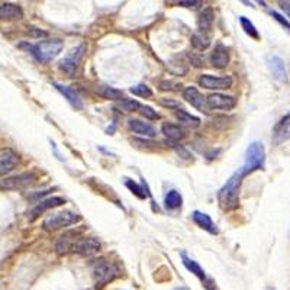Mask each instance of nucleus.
Returning a JSON list of instances; mask_svg holds the SVG:
<instances>
[{
	"mask_svg": "<svg viewBox=\"0 0 290 290\" xmlns=\"http://www.w3.org/2000/svg\"><path fill=\"white\" fill-rule=\"evenodd\" d=\"M244 174L241 172L233 173L227 180V183L222 186V189L218 193V202L219 206L224 211H232L238 206L239 202V187H241V181H242Z\"/></svg>",
	"mask_w": 290,
	"mask_h": 290,
	"instance_id": "f257e3e1",
	"label": "nucleus"
},
{
	"mask_svg": "<svg viewBox=\"0 0 290 290\" xmlns=\"http://www.w3.org/2000/svg\"><path fill=\"white\" fill-rule=\"evenodd\" d=\"M93 280L95 288L102 289L108 283L114 282L116 277L120 276V269L115 261H111L108 258H99L93 263Z\"/></svg>",
	"mask_w": 290,
	"mask_h": 290,
	"instance_id": "f03ea898",
	"label": "nucleus"
},
{
	"mask_svg": "<svg viewBox=\"0 0 290 290\" xmlns=\"http://www.w3.org/2000/svg\"><path fill=\"white\" fill-rule=\"evenodd\" d=\"M264 163H266L264 145L258 141H254L248 145V148L245 151V161H244V166L239 172L244 175H247L255 170H261L264 167Z\"/></svg>",
	"mask_w": 290,
	"mask_h": 290,
	"instance_id": "7ed1b4c3",
	"label": "nucleus"
},
{
	"mask_svg": "<svg viewBox=\"0 0 290 290\" xmlns=\"http://www.w3.org/2000/svg\"><path fill=\"white\" fill-rule=\"evenodd\" d=\"M62 47L64 44L61 39H47V41H41L37 45H29V50L32 51V54L37 57L38 61L47 64L53 61L62 51Z\"/></svg>",
	"mask_w": 290,
	"mask_h": 290,
	"instance_id": "20e7f679",
	"label": "nucleus"
},
{
	"mask_svg": "<svg viewBox=\"0 0 290 290\" xmlns=\"http://www.w3.org/2000/svg\"><path fill=\"white\" fill-rule=\"evenodd\" d=\"M80 221V215L71 211H64V212L54 213L53 216H50L48 219L44 221L42 227L45 231H57L59 228L73 225Z\"/></svg>",
	"mask_w": 290,
	"mask_h": 290,
	"instance_id": "39448f33",
	"label": "nucleus"
},
{
	"mask_svg": "<svg viewBox=\"0 0 290 290\" xmlns=\"http://www.w3.org/2000/svg\"><path fill=\"white\" fill-rule=\"evenodd\" d=\"M84 51H86V45L81 44L76 48H73L65 57L61 59L59 62V70L62 73H65L67 76L73 77L77 71V68L80 67V62L83 59V56H84Z\"/></svg>",
	"mask_w": 290,
	"mask_h": 290,
	"instance_id": "423d86ee",
	"label": "nucleus"
},
{
	"mask_svg": "<svg viewBox=\"0 0 290 290\" xmlns=\"http://www.w3.org/2000/svg\"><path fill=\"white\" fill-rule=\"evenodd\" d=\"M37 180V175L34 173H23L19 175H13L4 180H0V189L3 190H16V189H23L34 183Z\"/></svg>",
	"mask_w": 290,
	"mask_h": 290,
	"instance_id": "0eeeda50",
	"label": "nucleus"
},
{
	"mask_svg": "<svg viewBox=\"0 0 290 290\" xmlns=\"http://www.w3.org/2000/svg\"><path fill=\"white\" fill-rule=\"evenodd\" d=\"M99 250H100V242L96 238H93V236L87 238V236H80V235L76 238L73 248H71L73 252H77L80 255H86V257L96 254Z\"/></svg>",
	"mask_w": 290,
	"mask_h": 290,
	"instance_id": "6e6552de",
	"label": "nucleus"
},
{
	"mask_svg": "<svg viewBox=\"0 0 290 290\" xmlns=\"http://www.w3.org/2000/svg\"><path fill=\"white\" fill-rule=\"evenodd\" d=\"M208 109H219V111H232L236 106V99L233 96H227L222 93H213L206 99Z\"/></svg>",
	"mask_w": 290,
	"mask_h": 290,
	"instance_id": "1a4fd4ad",
	"label": "nucleus"
},
{
	"mask_svg": "<svg viewBox=\"0 0 290 290\" xmlns=\"http://www.w3.org/2000/svg\"><path fill=\"white\" fill-rule=\"evenodd\" d=\"M199 84L209 90H227L232 86V77H213L211 74H205L199 78Z\"/></svg>",
	"mask_w": 290,
	"mask_h": 290,
	"instance_id": "9d476101",
	"label": "nucleus"
},
{
	"mask_svg": "<svg viewBox=\"0 0 290 290\" xmlns=\"http://www.w3.org/2000/svg\"><path fill=\"white\" fill-rule=\"evenodd\" d=\"M183 99L190 103L193 108H196L197 111L203 112V114H208V105H206V99L200 95V92L196 89V87H186L184 92H183Z\"/></svg>",
	"mask_w": 290,
	"mask_h": 290,
	"instance_id": "9b49d317",
	"label": "nucleus"
},
{
	"mask_svg": "<svg viewBox=\"0 0 290 290\" xmlns=\"http://www.w3.org/2000/svg\"><path fill=\"white\" fill-rule=\"evenodd\" d=\"M266 64L274 76L276 80L279 81H288V73H286V65L285 61L277 56H267L266 57Z\"/></svg>",
	"mask_w": 290,
	"mask_h": 290,
	"instance_id": "f8f14e48",
	"label": "nucleus"
},
{
	"mask_svg": "<svg viewBox=\"0 0 290 290\" xmlns=\"http://www.w3.org/2000/svg\"><path fill=\"white\" fill-rule=\"evenodd\" d=\"M288 139H290V114H288L276 125L273 131V138H271L274 145H280Z\"/></svg>",
	"mask_w": 290,
	"mask_h": 290,
	"instance_id": "ddd939ff",
	"label": "nucleus"
},
{
	"mask_svg": "<svg viewBox=\"0 0 290 290\" xmlns=\"http://www.w3.org/2000/svg\"><path fill=\"white\" fill-rule=\"evenodd\" d=\"M19 164V155L13 150L0 151V175L10 173Z\"/></svg>",
	"mask_w": 290,
	"mask_h": 290,
	"instance_id": "4468645a",
	"label": "nucleus"
},
{
	"mask_svg": "<svg viewBox=\"0 0 290 290\" xmlns=\"http://www.w3.org/2000/svg\"><path fill=\"white\" fill-rule=\"evenodd\" d=\"M64 203H65V199H62V197H50V199H47V200L39 202L38 205L32 209V212H31V221L37 219L39 215H42L45 211H48V209H51V208L61 206V205H64Z\"/></svg>",
	"mask_w": 290,
	"mask_h": 290,
	"instance_id": "2eb2a0df",
	"label": "nucleus"
},
{
	"mask_svg": "<svg viewBox=\"0 0 290 290\" xmlns=\"http://www.w3.org/2000/svg\"><path fill=\"white\" fill-rule=\"evenodd\" d=\"M23 18V10L19 4L4 3L0 4V20H19Z\"/></svg>",
	"mask_w": 290,
	"mask_h": 290,
	"instance_id": "dca6fc26",
	"label": "nucleus"
},
{
	"mask_svg": "<svg viewBox=\"0 0 290 290\" xmlns=\"http://www.w3.org/2000/svg\"><path fill=\"white\" fill-rule=\"evenodd\" d=\"M211 62L216 68H225L230 64V53L222 44H218L215 47L212 56H211Z\"/></svg>",
	"mask_w": 290,
	"mask_h": 290,
	"instance_id": "f3484780",
	"label": "nucleus"
},
{
	"mask_svg": "<svg viewBox=\"0 0 290 290\" xmlns=\"http://www.w3.org/2000/svg\"><path fill=\"white\" fill-rule=\"evenodd\" d=\"M128 125H129V128L135 134H138V135L147 136V138H154L157 135V131L154 129V126H151L150 123L142 122L139 119H129L128 120Z\"/></svg>",
	"mask_w": 290,
	"mask_h": 290,
	"instance_id": "a211bd4d",
	"label": "nucleus"
},
{
	"mask_svg": "<svg viewBox=\"0 0 290 290\" xmlns=\"http://www.w3.org/2000/svg\"><path fill=\"white\" fill-rule=\"evenodd\" d=\"M192 218H193V221L200 228L206 230V231L211 232V233H218V228H216V225L213 224V221L211 219V216L208 213H203L200 212V211H194Z\"/></svg>",
	"mask_w": 290,
	"mask_h": 290,
	"instance_id": "6ab92c4d",
	"label": "nucleus"
},
{
	"mask_svg": "<svg viewBox=\"0 0 290 290\" xmlns=\"http://www.w3.org/2000/svg\"><path fill=\"white\" fill-rule=\"evenodd\" d=\"M54 87H56L58 92H59L62 96L65 97L68 102H70V105H73L76 109H81V108H83V103H81V99H80V96H78L76 92H73L70 87L62 86V84H59V83H54Z\"/></svg>",
	"mask_w": 290,
	"mask_h": 290,
	"instance_id": "aec40b11",
	"label": "nucleus"
},
{
	"mask_svg": "<svg viewBox=\"0 0 290 290\" xmlns=\"http://www.w3.org/2000/svg\"><path fill=\"white\" fill-rule=\"evenodd\" d=\"M180 257H181V260H183V264H184V267L187 269L189 271H192L196 277H199L202 282H206V274H205V271H203V269L194 261V260H192V258H189L187 257V254L183 251L181 254H180Z\"/></svg>",
	"mask_w": 290,
	"mask_h": 290,
	"instance_id": "412c9836",
	"label": "nucleus"
},
{
	"mask_svg": "<svg viewBox=\"0 0 290 290\" xmlns=\"http://www.w3.org/2000/svg\"><path fill=\"white\" fill-rule=\"evenodd\" d=\"M213 25V10L211 7H206L200 15H199V32L208 34L211 32Z\"/></svg>",
	"mask_w": 290,
	"mask_h": 290,
	"instance_id": "4be33fe9",
	"label": "nucleus"
},
{
	"mask_svg": "<svg viewBox=\"0 0 290 290\" xmlns=\"http://www.w3.org/2000/svg\"><path fill=\"white\" fill-rule=\"evenodd\" d=\"M163 134L167 136L170 141H180L186 136V132L183 128H180L178 125H173V123H166L163 125Z\"/></svg>",
	"mask_w": 290,
	"mask_h": 290,
	"instance_id": "5701e85b",
	"label": "nucleus"
},
{
	"mask_svg": "<svg viewBox=\"0 0 290 290\" xmlns=\"http://www.w3.org/2000/svg\"><path fill=\"white\" fill-rule=\"evenodd\" d=\"M181 202H183V199H181V196H180V193L177 190H170L169 193L166 194V199H164L166 208L170 209V211L180 208Z\"/></svg>",
	"mask_w": 290,
	"mask_h": 290,
	"instance_id": "b1692460",
	"label": "nucleus"
},
{
	"mask_svg": "<svg viewBox=\"0 0 290 290\" xmlns=\"http://www.w3.org/2000/svg\"><path fill=\"white\" fill-rule=\"evenodd\" d=\"M175 117H177L181 123L189 125V126H199V125H200V119L196 117V116L190 115V114L186 112L184 109L177 111V112H175Z\"/></svg>",
	"mask_w": 290,
	"mask_h": 290,
	"instance_id": "393cba45",
	"label": "nucleus"
},
{
	"mask_svg": "<svg viewBox=\"0 0 290 290\" xmlns=\"http://www.w3.org/2000/svg\"><path fill=\"white\" fill-rule=\"evenodd\" d=\"M97 93L105 99H109V100H117V99H122L123 93L114 87H109V86H100L97 87Z\"/></svg>",
	"mask_w": 290,
	"mask_h": 290,
	"instance_id": "a878e982",
	"label": "nucleus"
},
{
	"mask_svg": "<svg viewBox=\"0 0 290 290\" xmlns=\"http://www.w3.org/2000/svg\"><path fill=\"white\" fill-rule=\"evenodd\" d=\"M192 45L196 50H206L211 45V39H209V37L206 34L196 32L192 37Z\"/></svg>",
	"mask_w": 290,
	"mask_h": 290,
	"instance_id": "bb28decb",
	"label": "nucleus"
},
{
	"mask_svg": "<svg viewBox=\"0 0 290 290\" xmlns=\"http://www.w3.org/2000/svg\"><path fill=\"white\" fill-rule=\"evenodd\" d=\"M239 22H241V26H242V29H244V32H245L247 35H250V37L254 39L260 38L258 31L255 29V26H254V23H252L251 20L247 19L245 16H241V18H239Z\"/></svg>",
	"mask_w": 290,
	"mask_h": 290,
	"instance_id": "cd10ccee",
	"label": "nucleus"
},
{
	"mask_svg": "<svg viewBox=\"0 0 290 290\" xmlns=\"http://www.w3.org/2000/svg\"><path fill=\"white\" fill-rule=\"evenodd\" d=\"M131 93H134L135 96L139 97H151L153 96V90L147 86V84H138V86H134L129 89Z\"/></svg>",
	"mask_w": 290,
	"mask_h": 290,
	"instance_id": "c85d7f7f",
	"label": "nucleus"
},
{
	"mask_svg": "<svg viewBox=\"0 0 290 290\" xmlns=\"http://www.w3.org/2000/svg\"><path fill=\"white\" fill-rule=\"evenodd\" d=\"M142 105L139 103V102H136V100H132V99H123L122 102H120V105H119V108H122L123 111H126V112H134V111H139V108H141Z\"/></svg>",
	"mask_w": 290,
	"mask_h": 290,
	"instance_id": "c756f323",
	"label": "nucleus"
},
{
	"mask_svg": "<svg viewBox=\"0 0 290 290\" xmlns=\"http://www.w3.org/2000/svg\"><path fill=\"white\" fill-rule=\"evenodd\" d=\"M125 184L128 186V189L129 190H132V193H135L139 199H145V192H144V189L139 186V184H136L135 181H132V180H129V178H126V181H125Z\"/></svg>",
	"mask_w": 290,
	"mask_h": 290,
	"instance_id": "7c9ffc66",
	"label": "nucleus"
},
{
	"mask_svg": "<svg viewBox=\"0 0 290 290\" xmlns=\"http://www.w3.org/2000/svg\"><path fill=\"white\" fill-rule=\"evenodd\" d=\"M139 112L145 116V117H148V119H157L158 117V114L155 111H153L151 108H148V106H141L139 108Z\"/></svg>",
	"mask_w": 290,
	"mask_h": 290,
	"instance_id": "2f4dec72",
	"label": "nucleus"
},
{
	"mask_svg": "<svg viewBox=\"0 0 290 290\" xmlns=\"http://www.w3.org/2000/svg\"><path fill=\"white\" fill-rule=\"evenodd\" d=\"M270 13H271V16H273L274 19L277 20V22H279L280 25H283L285 28H288V29H290V22H289V20L285 19V18H283L282 15H279V13H277V12H274V10H271Z\"/></svg>",
	"mask_w": 290,
	"mask_h": 290,
	"instance_id": "473e14b6",
	"label": "nucleus"
},
{
	"mask_svg": "<svg viewBox=\"0 0 290 290\" xmlns=\"http://www.w3.org/2000/svg\"><path fill=\"white\" fill-rule=\"evenodd\" d=\"M160 87L163 90H178V87H181V86L177 84V83H174V81H163L160 84Z\"/></svg>",
	"mask_w": 290,
	"mask_h": 290,
	"instance_id": "72a5a7b5",
	"label": "nucleus"
},
{
	"mask_svg": "<svg viewBox=\"0 0 290 290\" xmlns=\"http://www.w3.org/2000/svg\"><path fill=\"white\" fill-rule=\"evenodd\" d=\"M28 34L31 37H47V32L45 31H41L35 26H28Z\"/></svg>",
	"mask_w": 290,
	"mask_h": 290,
	"instance_id": "f704fd0d",
	"label": "nucleus"
},
{
	"mask_svg": "<svg viewBox=\"0 0 290 290\" xmlns=\"http://www.w3.org/2000/svg\"><path fill=\"white\" fill-rule=\"evenodd\" d=\"M161 105L163 106H169V108H177L178 106V103L175 100H167V99H163L161 100Z\"/></svg>",
	"mask_w": 290,
	"mask_h": 290,
	"instance_id": "c9c22d12",
	"label": "nucleus"
},
{
	"mask_svg": "<svg viewBox=\"0 0 290 290\" xmlns=\"http://www.w3.org/2000/svg\"><path fill=\"white\" fill-rule=\"evenodd\" d=\"M280 6H282V9L290 16V1H280Z\"/></svg>",
	"mask_w": 290,
	"mask_h": 290,
	"instance_id": "e433bc0d",
	"label": "nucleus"
},
{
	"mask_svg": "<svg viewBox=\"0 0 290 290\" xmlns=\"http://www.w3.org/2000/svg\"><path fill=\"white\" fill-rule=\"evenodd\" d=\"M180 6H196V4H200V1H178Z\"/></svg>",
	"mask_w": 290,
	"mask_h": 290,
	"instance_id": "4c0bfd02",
	"label": "nucleus"
},
{
	"mask_svg": "<svg viewBox=\"0 0 290 290\" xmlns=\"http://www.w3.org/2000/svg\"><path fill=\"white\" fill-rule=\"evenodd\" d=\"M206 286V290H216L215 289V285L212 283V280H208V285H205Z\"/></svg>",
	"mask_w": 290,
	"mask_h": 290,
	"instance_id": "58836bf2",
	"label": "nucleus"
},
{
	"mask_svg": "<svg viewBox=\"0 0 290 290\" xmlns=\"http://www.w3.org/2000/svg\"><path fill=\"white\" fill-rule=\"evenodd\" d=\"M174 290H189L187 288H183V286H180V288H175Z\"/></svg>",
	"mask_w": 290,
	"mask_h": 290,
	"instance_id": "ea45409f",
	"label": "nucleus"
},
{
	"mask_svg": "<svg viewBox=\"0 0 290 290\" xmlns=\"http://www.w3.org/2000/svg\"><path fill=\"white\" fill-rule=\"evenodd\" d=\"M289 235H290V232H289Z\"/></svg>",
	"mask_w": 290,
	"mask_h": 290,
	"instance_id": "a19ab883",
	"label": "nucleus"
}]
</instances>
